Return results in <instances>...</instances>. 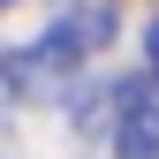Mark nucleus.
<instances>
[{
    "mask_svg": "<svg viewBox=\"0 0 159 159\" xmlns=\"http://www.w3.org/2000/svg\"><path fill=\"white\" fill-rule=\"evenodd\" d=\"M144 53H152V68H159V23H152V30H144Z\"/></svg>",
    "mask_w": 159,
    "mask_h": 159,
    "instance_id": "7ed1b4c3",
    "label": "nucleus"
},
{
    "mask_svg": "<svg viewBox=\"0 0 159 159\" xmlns=\"http://www.w3.org/2000/svg\"><path fill=\"white\" fill-rule=\"evenodd\" d=\"M114 159H159V68L129 76V84H114Z\"/></svg>",
    "mask_w": 159,
    "mask_h": 159,
    "instance_id": "f03ea898",
    "label": "nucleus"
},
{
    "mask_svg": "<svg viewBox=\"0 0 159 159\" xmlns=\"http://www.w3.org/2000/svg\"><path fill=\"white\" fill-rule=\"evenodd\" d=\"M0 8H8V0H0Z\"/></svg>",
    "mask_w": 159,
    "mask_h": 159,
    "instance_id": "20e7f679",
    "label": "nucleus"
},
{
    "mask_svg": "<svg viewBox=\"0 0 159 159\" xmlns=\"http://www.w3.org/2000/svg\"><path fill=\"white\" fill-rule=\"evenodd\" d=\"M114 38V0H68L61 15H53V30L30 46V76H68V68H84L98 46Z\"/></svg>",
    "mask_w": 159,
    "mask_h": 159,
    "instance_id": "f257e3e1",
    "label": "nucleus"
}]
</instances>
